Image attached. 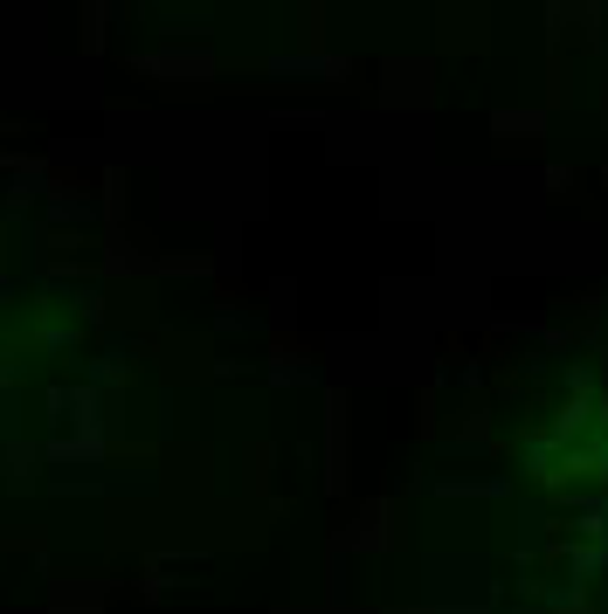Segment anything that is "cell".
<instances>
[{"label": "cell", "mask_w": 608, "mask_h": 614, "mask_svg": "<svg viewBox=\"0 0 608 614\" xmlns=\"http://www.w3.org/2000/svg\"><path fill=\"white\" fill-rule=\"evenodd\" d=\"M353 545H360V553H387V545H395V511H387V504H366Z\"/></svg>", "instance_id": "6da1fadb"}]
</instances>
